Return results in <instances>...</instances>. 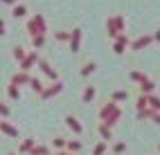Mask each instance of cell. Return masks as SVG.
<instances>
[{"label": "cell", "mask_w": 160, "mask_h": 155, "mask_svg": "<svg viewBox=\"0 0 160 155\" xmlns=\"http://www.w3.org/2000/svg\"><path fill=\"white\" fill-rule=\"evenodd\" d=\"M140 88H142V92H144V95H149V92L153 90V83H151V81H149V79H144L142 83H140Z\"/></svg>", "instance_id": "2e32d148"}, {"label": "cell", "mask_w": 160, "mask_h": 155, "mask_svg": "<svg viewBox=\"0 0 160 155\" xmlns=\"http://www.w3.org/2000/svg\"><path fill=\"white\" fill-rule=\"evenodd\" d=\"M32 88H34V90H41V92H43V86H41V81H38V79H32Z\"/></svg>", "instance_id": "d4e9b609"}, {"label": "cell", "mask_w": 160, "mask_h": 155, "mask_svg": "<svg viewBox=\"0 0 160 155\" xmlns=\"http://www.w3.org/2000/svg\"><path fill=\"white\" fill-rule=\"evenodd\" d=\"M156 40H160V29H158V34H156Z\"/></svg>", "instance_id": "4dcf8cb0"}, {"label": "cell", "mask_w": 160, "mask_h": 155, "mask_svg": "<svg viewBox=\"0 0 160 155\" xmlns=\"http://www.w3.org/2000/svg\"><path fill=\"white\" fill-rule=\"evenodd\" d=\"M90 72H95V63H86V65H83V70H81V74L86 77V74H90Z\"/></svg>", "instance_id": "44dd1931"}, {"label": "cell", "mask_w": 160, "mask_h": 155, "mask_svg": "<svg viewBox=\"0 0 160 155\" xmlns=\"http://www.w3.org/2000/svg\"><path fill=\"white\" fill-rule=\"evenodd\" d=\"M9 155H14V153H9Z\"/></svg>", "instance_id": "1f68e13d"}, {"label": "cell", "mask_w": 160, "mask_h": 155, "mask_svg": "<svg viewBox=\"0 0 160 155\" xmlns=\"http://www.w3.org/2000/svg\"><path fill=\"white\" fill-rule=\"evenodd\" d=\"M27 29H29L32 36H41V34L45 32V20H43V16H34L27 23Z\"/></svg>", "instance_id": "7a4b0ae2"}, {"label": "cell", "mask_w": 160, "mask_h": 155, "mask_svg": "<svg viewBox=\"0 0 160 155\" xmlns=\"http://www.w3.org/2000/svg\"><path fill=\"white\" fill-rule=\"evenodd\" d=\"M153 119H156V124H160V112H156V115H153Z\"/></svg>", "instance_id": "f1b7e54d"}, {"label": "cell", "mask_w": 160, "mask_h": 155, "mask_svg": "<svg viewBox=\"0 0 160 155\" xmlns=\"http://www.w3.org/2000/svg\"><path fill=\"white\" fill-rule=\"evenodd\" d=\"M151 40H153L151 36H142V38H138L135 43H133V49H142V47H147L149 43H151Z\"/></svg>", "instance_id": "52a82bcc"}, {"label": "cell", "mask_w": 160, "mask_h": 155, "mask_svg": "<svg viewBox=\"0 0 160 155\" xmlns=\"http://www.w3.org/2000/svg\"><path fill=\"white\" fill-rule=\"evenodd\" d=\"M0 128H2V133H5V135H9V137H18V130H16V128H12L7 121H2V124H0Z\"/></svg>", "instance_id": "ba28073f"}, {"label": "cell", "mask_w": 160, "mask_h": 155, "mask_svg": "<svg viewBox=\"0 0 160 155\" xmlns=\"http://www.w3.org/2000/svg\"><path fill=\"white\" fill-rule=\"evenodd\" d=\"M29 155H50V151H48V146H34Z\"/></svg>", "instance_id": "9a60e30c"}, {"label": "cell", "mask_w": 160, "mask_h": 155, "mask_svg": "<svg viewBox=\"0 0 160 155\" xmlns=\"http://www.w3.org/2000/svg\"><path fill=\"white\" fill-rule=\"evenodd\" d=\"M32 148H34V139H25L20 144V153H32Z\"/></svg>", "instance_id": "7c38bea8"}, {"label": "cell", "mask_w": 160, "mask_h": 155, "mask_svg": "<svg viewBox=\"0 0 160 155\" xmlns=\"http://www.w3.org/2000/svg\"><path fill=\"white\" fill-rule=\"evenodd\" d=\"M38 65H41V70H43V72H45V74H48L50 79H57V72H54V70H52V68H50V65L45 63V61H41V63H38Z\"/></svg>", "instance_id": "30bf717a"}, {"label": "cell", "mask_w": 160, "mask_h": 155, "mask_svg": "<svg viewBox=\"0 0 160 155\" xmlns=\"http://www.w3.org/2000/svg\"><path fill=\"white\" fill-rule=\"evenodd\" d=\"M126 43H129V38H126V34H120V36H117V40H115V52H117V54H122V52H124Z\"/></svg>", "instance_id": "277c9868"}, {"label": "cell", "mask_w": 160, "mask_h": 155, "mask_svg": "<svg viewBox=\"0 0 160 155\" xmlns=\"http://www.w3.org/2000/svg\"><path fill=\"white\" fill-rule=\"evenodd\" d=\"M68 148H70L72 153H77V151L81 148V144H79V142H68Z\"/></svg>", "instance_id": "603a6c76"}, {"label": "cell", "mask_w": 160, "mask_h": 155, "mask_svg": "<svg viewBox=\"0 0 160 155\" xmlns=\"http://www.w3.org/2000/svg\"><path fill=\"white\" fill-rule=\"evenodd\" d=\"M36 61H38V59H36V54H29V56H27V59L23 61V70L27 72V70H29L32 65H34V63H36Z\"/></svg>", "instance_id": "8fae6325"}, {"label": "cell", "mask_w": 160, "mask_h": 155, "mask_svg": "<svg viewBox=\"0 0 160 155\" xmlns=\"http://www.w3.org/2000/svg\"><path fill=\"white\" fill-rule=\"evenodd\" d=\"M54 146H57V148H63V146H68V144H66V142H63V139L59 137V139H54Z\"/></svg>", "instance_id": "4316f807"}, {"label": "cell", "mask_w": 160, "mask_h": 155, "mask_svg": "<svg viewBox=\"0 0 160 155\" xmlns=\"http://www.w3.org/2000/svg\"><path fill=\"white\" fill-rule=\"evenodd\" d=\"M92 99H95V88H90V86H88L86 90H83V101L88 103V101H92Z\"/></svg>", "instance_id": "4fadbf2b"}, {"label": "cell", "mask_w": 160, "mask_h": 155, "mask_svg": "<svg viewBox=\"0 0 160 155\" xmlns=\"http://www.w3.org/2000/svg\"><path fill=\"white\" fill-rule=\"evenodd\" d=\"M57 38H59V40H68V38H72V34H66V32H59V34H57Z\"/></svg>", "instance_id": "484cf974"}, {"label": "cell", "mask_w": 160, "mask_h": 155, "mask_svg": "<svg viewBox=\"0 0 160 155\" xmlns=\"http://www.w3.org/2000/svg\"><path fill=\"white\" fill-rule=\"evenodd\" d=\"M66 124H68V128H72L74 133H77V135L83 130V128H81V124H79L77 119H74V117H66Z\"/></svg>", "instance_id": "8992f818"}, {"label": "cell", "mask_w": 160, "mask_h": 155, "mask_svg": "<svg viewBox=\"0 0 160 155\" xmlns=\"http://www.w3.org/2000/svg\"><path fill=\"white\" fill-rule=\"evenodd\" d=\"M9 97H12V99H18V97H20V92H18L16 83H12V86H9Z\"/></svg>", "instance_id": "ac0fdd59"}, {"label": "cell", "mask_w": 160, "mask_h": 155, "mask_svg": "<svg viewBox=\"0 0 160 155\" xmlns=\"http://www.w3.org/2000/svg\"><path fill=\"white\" fill-rule=\"evenodd\" d=\"M113 99H115V101H122V99H126V92H124V90L115 92V95H113Z\"/></svg>", "instance_id": "cb8c5ba5"}, {"label": "cell", "mask_w": 160, "mask_h": 155, "mask_svg": "<svg viewBox=\"0 0 160 155\" xmlns=\"http://www.w3.org/2000/svg\"><path fill=\"white\" fill-rule=\"evenodd\" d=\"M79 43H81V29H74V32H72V38H70L72 52H79Z\"/></svg>", "instance_id": "3957f363"}, {"label": "cell", "mask_w": 160, "mask_h": 155, "mask_svg": "<svg viewBox=\"0 0 160 155\" xmlns=\"http://www.w3.org/2000/svg\"><path fill=\"white\" fill-rule=\"evenodd\" d=\"M102 119H104V124L113 126V124L120 119V108H117L115 103H108V106H104V108H102Z\"/></svg>", "instance_id": "6da1fadb"}, {"label": "cell", "mask_w": 160, "mask_h": 155, "mask_svg": "<svg viewBox=\"0 0 160 155\" xmlns=\"http://www.w3.org/2000/svg\"><path fill=\"white\" fill-rule=\"evenodd\" d=\"M104 153H106V142H99L95 146V155H104Z\"/></svg>", "instance_id": "d6986e66"}, {"label": "cell", "mask_w": 160, "mask_h": 155, "mask_svg": "<svg viewBox=\"0 0 160 155\" xmlns=\"http://www.w3.org/2000/svg\"><path fill=\"white\" fill-rule=\"evenodd\" d=\"M99 133H102L104 139H111V126H108V124H102V126H99Z\"/></svg>", "instance_id": "5bb4252c"}, {"label": "cell", "mask_w": 160, "mask_h": 155, "mask_svg": "<svg viewBox=\"0 0 160 155\" xmlns=\"http://www.w3.org/2000/svg\"><path fill=\"white\" fill-rule=\"evenodd\" d=\"M25 14H27V7H25V5H18V7H14V16H16V18L25 16Z\"/></svg>", "instance_id": "e0dca14e"}, {"label": "cell", "mask_w": 160, "mask_h": 155, "mask_svg": "<svg viewBox=\"0 0 160 155\" xmlns=\"http://www.w3.org/2000/svg\"><path fill=\"white\" fill-rule=\"evenodd\" d=\"M14 56H16L18 61H25V59H27L25 52H23V47H16V49H14Z\"/></svg>", "instance_id": "ffe728a7"}, {"label": "cell", "mask_w": 160, "mask_h": 155, "mask_svg": "<svg viewBox=\"0 0 160 155\" xmlns=\"http://www.w3.org/2000/svg\"><path fill=\"white\" fill-rule=\"evenodd\" d=\"M32 38H34V47H43V43H45L43 34H41V36H32Z\"/></svg>", "instance_id": "7402d4cb"}, {"label": "cell", "mask_w": 160, "mask_h": 155, "mask_svg": "<svg viewBox=\"0 0 160 155\" xmlns=\"http://www.w3.org/2000/svg\"><path fill=\"white\" fill-rule=\"evenodd\" d=\"M61 83H54V86H52V88H48V90H43V92H41V95H43V99H50V97H54V95H59V92H61Z\"/></svg>", "instance_id": "5b68a950"}, {"label": "cell", "mask_w": 160, "mask_h": 155, "mask_svg": "<svg viewBox=\"0 0 160 155\" xmlns=\"http://www.w3.org/2000/svg\"><path fill=\"white\" fill-rule=\"evenodd\" d=\"M2 2H7V5H14V0H2Z\"/></svg>", "instance_id": "f546056e"}, {"label": "cell", "mask_w": 160, "mask_h": 155, "mask_svg": "<svg viewBox=\"0 0 160 155\" xmlns=\"http://www.w3.org/2000/svg\"><path fill=\"white\" fill-rule=\"evenodd\" d=\"M124 148H126V146H124V144H115V146H113V151H115V153H122Z\"/></svg>", "instance_id": "83f0119b"}, {"label": "cell", "mask_w": 160, "mask_h": 155, "mask_svg": "<svg viewBox=\"0 0 160 155\" xmlns=\"http://www.w3.org/2000/svg\"><path fill=\"white\" fill-rule=\"evenodd\" d=\"M12 83H16V86H20V83H32V79H29V77L25 74V70H23V74H16Z\"/></svg>", "instance_id": "9c48e42d"}]
</instances>
